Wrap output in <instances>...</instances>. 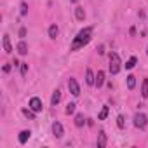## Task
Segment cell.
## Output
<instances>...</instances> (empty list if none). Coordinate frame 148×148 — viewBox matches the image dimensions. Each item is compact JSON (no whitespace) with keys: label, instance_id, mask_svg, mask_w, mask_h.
I'll list each match as a JSON object with an SVG mask.
<instances>
[{"label":"cell","instance_id":"obj_24","mask_svg":"<svg viewBox=\"0 0 148 148\" xmlns=\"http://www.w3.org/2000/svg\"><path fill=\"white\" fill-rule=\"evenodd\" d=\"M26 73H28V63H21V75L25 77Z\"/></svg>","mask_w":148,"mask_h":148},{"label":"cell","instance_id":"obj_5","mask_svg":"<svg viewBox=\"0 0 148 148\" xmlns=\"http://www.w3.org/2000/svg\"><path fill=\"white\" fill-rule=\"evenodd\" d=\"M30 108H32L35 113H38V112H42L44 106H42V101H40L38 98H32V99H30Z\"/></svg>","mask_w":148,"mask_h":148},{"label":"cell","instance_id":"obj_9","mask_svg":"<svg viewBox=\"0 0 148 148\" xmlns=\"http://www.w3.org/2000/svg\"><path fill=\"white\" fill-rule=\"evenodd\" d=\"M4 51H5L7 54L12 52V45H11V38H9V35H4Z\"/></svg>","mask_w":148,"mask_h":148},{"label":"cell","instance_id":"obj_4","mask_svg":"<svg viewBox=\"0 0 148 148\" xmlns=\"http://www.w3.org/2000/svg\"><path fill=\"white\" fill-rule=\"evenodd\" d=\"M68 89H70V92L75 96V98L80 94V87H79V82H77L75 79H70V80H68Z\"/></svg>","mask_w":148,"mask_h":148},{"label":"cell","instance_id":"obj_29","mask_svg":"<svg viewBox=\"0 0 148 148\" xmlns=\"http://www.w3.org/2000/svg\"><path fill=\"white\" fill-rule=\"evenodd\" d=\"M70 2H73V4H75V2H79V0H70Z\"/></svg>","mask_w":148,"mask_h":148},{"label":"cell","instance_id":"obj_15","mask_svg":"<svg viewBox=\"0 0 148 148\" xmlns=\"http://www.w3.org/2000/svg\"><path fill=\"white\" fill-rule=\"evenodd\" d=\"M23 115L26 117V119H30V120H35V112L28 106V108H23Z\"/></svg>","mask_w":148,"mask_h":148},{"label":"cell","instance_id":"obj_3","mask_svg":"<svg viewBox=\"0 0 148 148\" xmlns=\"http://www.w3.org/2000/svg\"><path fill=\"white\" fill-rule=\"evenodd\" d=\"M146 124H148V117H146L145 113H136V115H134V125H136L138 129H145Z\"/></svg>","mask_w":148,"mask_h":148},{"label":"cell","instance_id":"obj_16","mask_svg":"<svg viewBox=\"0 0 148 148\" xmlns=\"http://www.w3.org/2000/svg\"><path fill=\"white\" fill-rule=\"evenodd\" d=\"M134 87H136V77H134V75H129V77H127V89L132 91Z\"/></svg>","mask_w":148,"mask_h":148},{"label":"cell","instance_id":"obj_12","mask_svg":"<svg viewBox=\"0 0 148 148\" xmlns=\"http://www.w3.org/2000/svg\"><path fill=\"white\" fill-rule=\"evenodd\" d=\"M59 101H61V92H59V91L56 89V91L52 92V98H51V103H52V106H56V105H58Z\"/></svg>","mask_w":148,"mask_h":148},{"label":"cell","instance_id":"obj_21","mask_svg":"<svg viewBox=\"0 0 148 148\" xmlns=\"http://www.w3.org/2000/svg\"><path fill=\"white\" fill-rule=\"evenodd\" d=\"M106 115H108V106H103V110L99 112L98 119H99V120H105V119H106Z\"/></svg>","mask_w":148,"mask_h":148},{"label":"cell","instance_id":"obj_25","mask_svg":"<svg viewBox=\"0 0 148 148\" xmlns=\"http://www.w3.org/2000/svg\"><path fill=\"white\" fill-rule=\"evenodd\" d=\"M26 12H28V5H26V2H23L21 4V16H25Z\"/></svg>","mask_w":148,"mask_h":148},{"label":"cell","instance_id":"obj_23","mask_svg":"<svg viewBox=\"0 0 148 148\" xmlns=\"http://www.w3.org/2000/svg\"><path fill=\"white\" fill-rule=\"evenodd\" d=\"M117 125H119V129H124V127H125V122H124V115H119V117H117Z\"/></svg>","mask_w":148,"mask_h":148},{"label":"cell","instance_id":"obj_26","mask_svg":"<svg viewBox=\"0 0 148 148\" xmlns=\"http://www.w3.org/2000/svg\"><path fill=\"white\" fill-rule=\"evenodd\" d=\"M19 37H21V38L26 37V28H19Z\"/></svg>","mask_w":148,"mask_h":148},{"label":"cell","instance_id":"obj_19","mask_svg":"<svg viewBox=\"0 0 148 148\" xmlns=\"http://www.w3.org/2000/svg\"><path fill=\"white\" fill-rule=\"evenodd\" d=\"M84 124H86V119H84L82 113H79V115L75 117V125H77V127H82Z\"/></svg>","mask_w":148,"mask_h":148},{"label":"cell","instance_id":"obj_28","mask_svg":"<svg viewBox=\"0 0 148 148\" xmlns=\"http://www.w3.org/2000/svg\"><path fill=\"white\" fill-rule=\"evenodd\" d=\"M4 71L9 73V71H11V64H5V66H4Z\"/></svg>","mask_w":148,"mask_h":148},{"label":"cell","instance_id":"obj_30","mask_svg":"<svg viewBox=\"0 0 148 148\" xmlns=\"http://www.w3.org/2000/svg\"><path fill=\"white\" fill-rule=\"evenodd\" d=\"M146 54H148V51H146Z\"/></svg>","mask_w":148,"mask_h":148},{"label":"cell","instance_id":"obj_20","mask_svg":"<svg viewBox=\"0 0 148 148\" xmlns=\"http://www.w3.org/2000/svg\"><path fill=\"white\" fill-rule=\"evenodd\" d=\"M75 106H77L75 103H68V105H66V110H64V112H66V115H71L73 112H75Z\"/></svg>","mask_w":148,"mask_h":148},{"label":"cell","instance_id":"obj_11","mask_svg":"<svg viewBox=\"0 0 148 148\" xmlns=\"http://www.w3.org/2000/svg\"><path fill=\"white\" fill-rule=\"evenodd\" d=\"M75 18H77L79 21H84V19H86V11H84V7H77V9H75Z\"/></svg>","mask_w":148,"mask_h":148},{"label":"cell","instance_id":"obj_8","mask_svg":"<svg viewBox=\"0 0 148 148\" xmlns=\"http://www.w3.org/2000/svg\"><path fill=\"white\" fill-rule=\"evenodd\" d=\"M96 145H98V148H105L106 146V134H105V131H99Z\"/></svg>","mask_w":148,"mask_h":148},{"label":"cell","instance_id":"obj_2","mask_svg":"<svg viewBox=\"0 0 148 148\" xmlns=\"http://www.w3.org/2000/svg\"><path fill=\"white\" fill-rule=\"evenodd\" d=\"M108 68H110V73H112V75H117V73L120 71L122 63H120V58H119L117 52H110V64H108Z\"/></svg>","mask_w":148,"mask_h":148},{"label":"cell","instance_id":"obj_14","mask_svg":"<svg viewBox=\"0 0 148 148\" xmlns=\"http://www.w3.org/2000/svg\"><path fill=\"white\" fill-rule=\"evenodd\" d=\"M18 52H19L21 56H25V54L28 52V45H26V42H23V40H21V42L18 44Z\"/></svg>","mask_w":148,"mask_h":148},{"label":"cell","instance_id":"obj_1","mask_svg":"<svg viewBox=\"0 0 148 148\" xmlns=\"http://www.w3.org/2000/svg\"><path fill=\"white\" fill-rule=\"evenodd\" d=\"M91 38H92V28L91 26H86L84 30H80L79 33H77V37L73 38V42H71V51H79V49H82L84 45H87L89 42H91Z\"/></svg>","mask_w":148,"mask_h":148},{"label":"cell","instance_id":"obj_27","mask_svg":"<svg viewBox=\"0 0 148 148\" xmlns=\"http://www.w3.org/2000/svg\"><path fill=\"white\" fill-rule=\"evenodd\" d=\"M103 52H105V47H103V45H99V47H98V54H103Z\"/></svg>","mask_w":148,"mask_h":148},{"label":"cell","instance_id":"obj_10","mask_svg":"<svg viewBox=\"0 0 148 148\" xmlns=\"http://www.w3.org/2000/svg\"><path fill=\"white\" fill-rule=\"evenodd\" d=\"M30 134H32L30 131H21V132H19V138H18V139H19V143H21V145H25V143L30 139Z\"/></svg>","mask_w":148,"mask_h":148},{"label":"cell","instance_id":"obj_18","mask_svg":"<svg viewBox=\"0 0 148 148\" xmlns=\"http://www.w3.org/2000/svg\"><path fill=\"white\" fill-rule=\"evenodd\" d=\"M58 33H59V28H58L56 25H51V28H49V37H51V38H56Z\"/></svg>","mask_w":148,"mask_h":148},{"label":"cell","instance_id":"obj_6","mask_svg":"<svg viewBox=\"0 0 148 148\" xmlns=\"http://www.w3.org/2000/svg\"><path fill=\"white\" fill-rule=\"evenodd\" d=\"M52 134H54L56 138H63L64 131H63V125H61L59 122H54V124H52Z\"/></svg>","mask_w":148,"mask_h":148},{"label":"cell","instance_id":"obj_13","mask_svg":"<svg viewBox=\"0 0 148 148\" xmlns=\"http://www.w3.org/2000/svg\"><path fill=\"white\" fill-rule=\"evenodd\" d=\"M103 84H105V71H98V75H96V84H94V86L101 87Z\"/></svg>","mask_w":148,"mask_h":148},{"label":"cell","instance_id":"obj_7","mask_svg":"<svg viewBox=\"0 0 148 148\" xmlns=\"http://www.w3.org/2000/svg\"><path fill=\"white\" fill-rule=\"evenodd\" d=\"M86 84L87 86H94L96 84V75L92 73L91 68H87V71H86Z\"/></svg>","mask_w":148,"mask_h":148},{"label":"cell","instance_id":"obj_17","mask_svg":"<svg viewBox=\"0 0 148 148\" xmlns=\"http://www.w3.org/2000/svg\"><path fill=\"white\" fill-rule=\"evenodd\" d=\"M141 96L143 98H148V79H145L143 84H141Z\"/></svg>","mask_w":148,"mask_h":148},{"label":"cell","instance_id":"obj_22","mask_svg":"<svg viewBox=\"0 0 148 148\" xmlns=\"http://www.w3.org/2000/svg\"><path fill=\"white\" fill-rule=\"evenodd\" d=\"M134 64H136V58L132 56V58H129V61L125 63V68H127V70H131V68H134Z\"/></svg>","mask_w":148,"mask_h":148}]
</instances>
